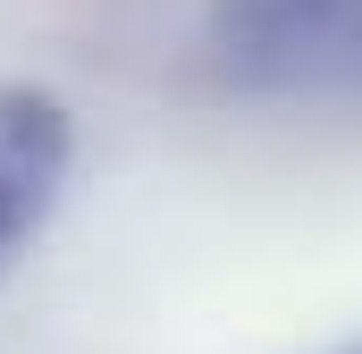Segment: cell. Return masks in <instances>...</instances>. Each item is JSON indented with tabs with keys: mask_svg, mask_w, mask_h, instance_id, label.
Here are the masks:
<instances>
[{
	"mask_svg": "<svg viewBox=\"0 0 362 354\" xmlns=\"http://www.w3.org/2000/svg\"><path fill=\"white\" fill-rule=\"evenodd\" d=\"M337 354H362V346H337Z\"/></svg>",
	"mask_w": 362,
	"mask_h": 354,
	"instance_id": "cell-3",
	"label": "cell"
},
{
	"mask_svg": "<svg viewBox=\"0 0 362 354\" xmlns=\"http://www.w3.org/2000/svg\"><path fill=\"white\" fill-rule=\"evenodd\" d=\"M211 68L253 101L362 118V0H211Z\"/></svg>",
	"mask_w": 362,
	"mask_h": 354,
	"instance_id": "cell-1",
	"label": "cell"
},
{
	"mask_svg": "<svg viewBox=\"0 0 362 354\" xmlns=\"http://www.w3.org/2000/svg\"><path fill=\"white\" fill-rule=\"evenodd\" d=\"M68 152H76V127H68L59 93L51 85H0V262L51 219Z\"/></svg>",
	"mask_w": 362,
	"mask_h": 354,
	"instance_id": "cell-2",
	"label": "cell"
}]
</instances>
